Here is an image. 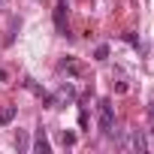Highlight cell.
Here are the masks:
<instances>
[{"mask_svg": "<svg viewBox=\"0 0 154 154\" xmlns=\"http://www.w3.org/2000/svg\"><path fill=\"white\" fill-rule=\"evenodd\" d=\"M60 142H63L66 148H69V145H75V133H69V130H63V133H60Z\"/></svg>", "mask_w": 154, "mask_h": 154, "instance_id": "cell-6", "label": "cell"}, {"mask_svg": "<svg viewBox=\"0 0 154 154\" xmlns=\"http://www.w3.org/2000/svg\"><path fill=\"white\" fill-rule=\"evenodd\" d=\"M115 112H112V100H100V130L106 136H112L115 130Z\"/></svg>", "mask_w": 154, "mask_h": 154, "instance_id": "cell-1", "label": "cell"}, {"mask_svg": "<svg viewBox=\"0 0 154 154\" xmlns=\"http://www.w3.org/2000/svg\"><path fill=\"white\" fill-rule=\"evenodd\" d=\"M33 151H36V154H48V151H51L45 130H36V142H33Z\"/></svg>", "mask_w": 154, "mask_h": 154, "instance_id": "cell-4", "label": "cell"}, {"mask_svg": "<svg viewBox=\"0 0 154 154\" xmlns=\"http://www.w3.org/2000/svg\"><path fill=\"white\" fill-rule=\"evenodd\" d=\"M54 24H57V30H60L63 36L69 33V30H66V6H63V0L54 6Z\"/></svg>", "mask_w": 154, "mask_h": 154, "instance_id": "cell-3", "label": "cell"}, {"mask_svg": "<svg viewBox=\"0 0 154 154\" xmlns=\"http://www.w3.org/2000/svg\"><path fill=\"white\" fill-rule=\"evenodd\" d=\"M121 148H124V151H139V154H142V151L148 148V142H145V136H142L139 130H133L130 136L121 139Z\"/></svg>", "mask_w": 154, "mask_h": 154, "instance_id": "cell-2", "label": "cell"}, {"mask_svg": "<svg viewBox=\"0 0 154 154\" xmlns=\"http://www.w3.org/2000/svg\"><path fill=\"white\" fill-rule=\"evenodd\" d=\"M148 121H151V133H154V103H148Z\"/></svg>", "mask_w": 154, "mask_h": 154, "instance_id": "cell-10", "label": "cell"}, {"mask_svg": "<svg viewBox=\"0 0 154 154\" xmlns=\"http://www.w3.org/2000/svg\"><path fill=\"white\" fill-rule=\"evenodd\" d=\"M0 3H3V0H0Z\"/></svg>", "mask_w": 154, "mask_h": 154, "instance_id": "cell-12", "label": "cell"}, {"mask_svg": "<svg viewBox=\"0 0 154 154\" xmlns=\"http://www.w3.org/2000/svg\"><path fill=\"white\" fill-rule=\"evenodd\" d=\"M94 57H97V60H106V57H109V45H97Z\"/></svg>", "mask_w": 154, "mask_h": 154, "instance_id": "cell-7", "label": "cell"}, {"mask_svg": "<svg viewBox=\"0 0 154 154\" xmlns=\"http://www.w3.org/2000/svg\"><path fill=\"white\" fill-rule=\"evenodd\" d=\"M124 39H127L130 45H136V48H142V45H139V36H136V33H124Z\"/></svg>", "mask_w": 154, "mask_h": 154, "instance_id": "cell-9", "label": "cell"}, {"mask_svg": "<svg viewBox=\"0 0 154 154\" xmlns=\"http://www.w3.org/2000/svg\"><path fill=\"white\" fill-rule=\"evenodd\" d=\"M12 118H15V106H3L0 109V127H6Z\"/></svg>", "mask_w": 154, "mask_h": 154, "instance_id": "cell-5", "label": "cell"}, {"mask_svg": "<svg viewBox=\"0 0 154 154\" xmlns=\"http://www.w3.org/2000/svg\"><path fill=\"white\" fill-rule=\"evenodd\" d=\"M15 145H18V151H27V136L18 133V136H15Z\"/></svg>", "mask_w": 154, "mask_h": 154, "instance_id": "cell-8", "label": "cell"}, {"mask_svg": "<svg viewBox=\"0 0 154 154\" xmlns=\"http://www.w3.org/2000/svg\"><path fill=\"white\" fill-rule=\"evenodd\" d=\"M6 79H9V72H6V69H0V82H6Z\"/></svg>", "mask_w": 154, "mask_h": 154, "instance_id": "cell-11", "label": "cell"}]
</instances>
